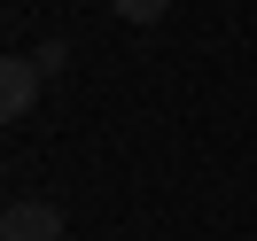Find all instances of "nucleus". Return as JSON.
Masks as SVG:
<instances>
[{"mask_svg":"<svg viewBox=\"0 0 257 241\" xmlns=\"http://www.w3.org/2000/svg\"><path fill=\"white\" fill-rule=\"evenodd\" d=\"M125 24H156V16H172V0H109Z\"/></svg>","mask_w":257,"mask_h":241,"instance_id":"3","label":"nucleus"},{"mask_svg":"<svg viewBox=\"0 0 257 241\" xmlns=\"http://www.w3.org/2000/svg\"><path fill=\"white\" fill-rule=\"evenodd\" d=\"M39 86H47V70H39V55H8V70H0V117L8 125H24L39 101Z\"/></svg>","mask_w":257,"mask_h":241,"instance_id":"1","label":"nucleus"},{"mask_svg":"<svg viewBox=\"0 0 257 241\" xmlns=\"http://www.w3.org/2000/svg\"><path fill=\"white\" fill-rule=\"evenodd\" d=\"M0 241H63V210L39 202V194H24V202H8V218H0Z\"/></svg>","mask_w":257,"mask_h":241,"instance_id":"2","label":"nucleus"}]
</instances>
